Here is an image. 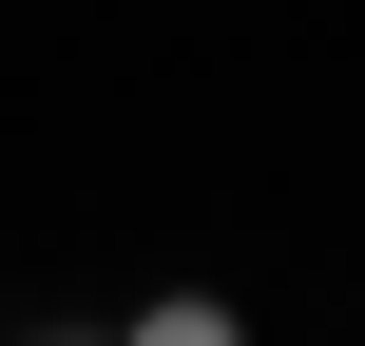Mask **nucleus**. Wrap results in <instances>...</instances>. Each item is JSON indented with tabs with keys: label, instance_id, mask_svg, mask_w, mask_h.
Masks as SVG:
<instances>
[{
	"label": "nucleus",
	"instance_id": "f257e3e1",
	"mask_svg": "<svg viewBox=\"0 0 365 346\" xmlns=\"http://www.w3.org/2000/svg\"><path fill=\"white\" fill-rule=\"evenodd\" d=\"M115 346H250V327H231L212 289H173V308H135V327H115Z\"/></svg>",
	"mask_w": 365,
	"mask_h": 346
}]
</instances>
